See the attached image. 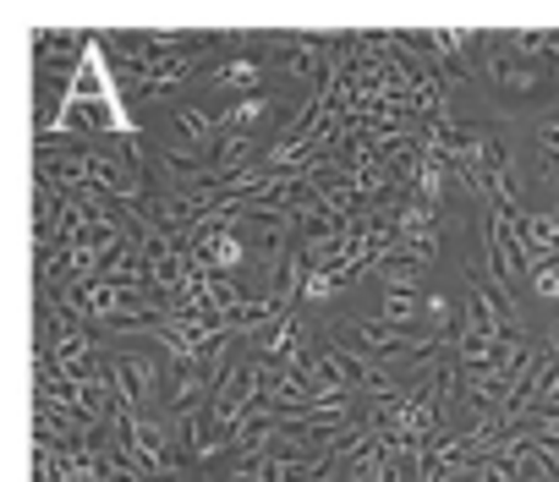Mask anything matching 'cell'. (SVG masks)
<instances>
[{
  "label": "cell",
  "instance_id": "6da1fadb",
  "mask_svg": "<svg viewBox=\"0 0 559 482\" xmlns=\"http://www.w3.org/2000/svg\"><path fill=\"white\" fill-rule=\"evenodd\" d=\"M219 83H230V88H258L263 83V67L258 61H230L225 72H214Z\"/></svg>",
  "mask_w": 559,
  "mask_h": 482
}]
</instances>
